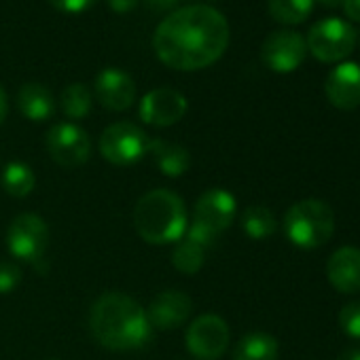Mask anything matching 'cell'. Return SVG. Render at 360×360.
<instances>
[{
    "label": "cell",
    "mask_w": 360,
    "mask_h": 360,
    "mask_svg": "<svg viewBox=\"0 0 360 360\" xmlns=\"http://www.w3.org/2000/svg\"><path fill=\"white\" fill-rule=\"evenodd\" d=\"M229 45V24L208 5H191L169 13L153 37L157 58L176 70L212 66Z\"/></svg>",
    "instance_id": "cell-1"
},
{
    "label": "cell",
    "mask_w": 360,
    "mask_h": 360,
    "mask_svg": "<svg viewBox=\"0 0 360 360\" xmlns=\"http://www.w3.org/2000/svg\"><path fill=\"white\" fill-rule=\"evenodd\" d=\"M89 330L100 345L115 352L140 349L150 341L153 333L146 309L136 299L115 290L104 292L91 305Z\"/></svg>",
    "instance_id": "cell-2"
},
{
    "label": "cell",
    "mask_w": 360,
    "mask_h": 360,
    "mask_svg": "<svg viewBox=\"0 0 360 360\" xmlns=\"http://www.w3.org/2000/svg\"><path fill=\"white\" fill-rule=\"evenodd\" d=\"M134 225L146 244H176L189 227L185 202L167 189L148 191L136 204Z\"/></svg>",
    "instance_id": "cell-3"
},
{
    "label": "cell",
    "mask_w": 360,
    "mask_h": 360,
    "mask_svg": "<svg viewBox=\"0 0 360 360\" xmlns=\"http://www.w3.org/2000/svg\"><path fill=\"white\" fill-rule=\"evenodd\" d=\"M335 231L333 208L322 200H303L288 208L284 217V233L290 244L314 250L324 246Z\"/></svg>",
    "instance_id": "cell-4"
},
{
    "label": "cell",
    "mask_w": 360,
    "mask_h": 360,
    "mask_svg": "<svg viewBox=\"0 0 360 360\" xmlns=\"http://www.w3.org/2000/svg\"><path fill=\"white\" fill-rule=\"evenodd\" d=\"M305 45L311 56L324 64L343 62L356 47V30L343 20L328 18L309 30Z\"/></svg>",
    "instance_id": "cell-5"
},
{
    "label": "cell",
    "mask_w": 360,
    "mask_h": 360,
    "mask_svg": "<svg viewBox=\"0 0 360 360\" xmlns=\"http://www.w3.org/2000/svg\"><path fill=\"white\" fill-rule=\"evenodd\" d=\"M148 136L129 121L112 123L100 136V153L115 165H131L148 150Z\"/></svg>",
    "instance_id": "cell-6"
},
{
    "label": "cell",
    "mask_w": 360,
    "mask_h": 360,
    "mask_svg": "<svg viewBox=\"0 0 360 360\" xmlns=\"http://www.w3.org/2000/svg\"><path fill=\"white\" fill-rule=\"evenodd\" d=\"M49 246V229L47 223L34 214L24 212L13 219L7 229V248L13 257L26 263H39Z\"/></svg>",
    "instance_id": "cell-7"
},
{
    "label": "cell",
    "mask_w": 360,
    "mask_h": 360,
    "mask_svg": "<svg viewBox=\"0 0 360 360\" xmlns=\"http://www.w3.org/2000/svg\"><path fill=\"white\" fill-rule=\"evenodd\" d=\"M229 326L221 316L204 314L189 324L185 343L198 360H219L229 345Z\"/></svg>",
    "instance_id": "cell-8"
},
{
    "label": "cell",
    "mask_w": 360,
    "mask_h": 360,
    "mask_svg": "<svg viewBox=\"0 0 360 360\" xmlns=\"http://www.w3.org/2000/svg\"><path fill=\"white\" fill-rule=\"evenodd\" d=\"M47 150L62 167L83 165L91 155L89 134L75 123H58L47 134Z\"/></svg>",
    "instance_id": "cell-9"
},
{
    "label": "cell",
    "mask_w": 360,
    "mask_h": 360,
    "mask_svg": "<svg viewBox=\"0 0 360 360\" xmlns=\"http://www.w3.org/2000/svg\"><path fill=\"white\" fill-rule=\"evenodd\" d=\"M307 56L305 39L295 30H276L271 32L261 49L265 66L274 72H292L297 70Z\"/></svg>",
    "instance_id": "cell-10"
},
{
    "label": "cell",
    "mask_w": 360,
    "mask_h": 360,
    "mask_svg": "<svg viewBox=\"0 0 360 360\" xmlns=\"http://www.w3.org/2000/svg\"><path fill=\"white\" fill-rule=\"evenodd\" d=\"M236 212H238V204L229 191L210 189L200 195L193 210V223L219 238L221 231L231 227V223L236 221Z\"/></svg>",
    "instance_id": "cell-11"
},
{
    "label": "cell",
    "mask_w": 360,
    "mask_h": 360,
    "mask_svg": "<svg viewBox=\"0 0 360 360\" xmlns=\"http://www.w3.org/2000/svg\"><path fill=\"white\" fill-rule=\"evenodd\" d=\"M187 106V98L180 91L172 87H159L140 100V119L155 127H167L185 117Z\"/></svg>",
    "instance_id": "cell-12"
},
{
    "label": "cell",
    "mask_w": 360,
    "mask_h": 360,
    "mask_svg": "<svg viewBox=\"0 0 360 360\" xmlns=\"http://www.w3.org/2000/svg\"><path fill=\"white\" fill-rule=\"evenodd\" d=\"M214 242H217V236L191 223V227H187L185 236L176 242V248L172 252L174 269L185 276H195L204 267L206 255L214 246Z\"/></svg>",
    "instance_id": "cell-13"
},
{
    "label": "cell",
    "mask_w": 360,
    "mask_h": 360,
    "mask_svg": "<svg viewBox=\"0 0 360 360\" xmlns=\"http://www.w3.org/2000/svg\"><path fill=\"white\" fill-rule=\"evenodd\" d=\"M191 311H193V301L187 292L163 290L150 301L146 309V318H148L150 328L172 330V328L183 326L189 320Z\"/></svg>",
    "instance_id": "cell-14"
},
{
    "label": "cell",
    "mask_w": 360,
    "mask_h": 360,
    "mask_svg": "<svg viewBox=\"0 0 360 360\" xmlns=\"http://www.w3.org/2000/svg\"><path fill=\"white\" fill-rule=\"evenodd\" d=\"M328 102L339 110H354L360 106V66L343 62L330 70L324 85Z\"/></svg>",
    "instance_id": "cell-15"
},
{
    "label": "cell",
    "mask_w": 360,
    "mask_h": 360,
    "mask_svg": "<svg viewBox=\"0 0 360 360\" xmlns=\"http://www.w3.org/2000/svg\"><path fill=\"white\" fill-rule=\"evenodd\" d=\"M96 96L108 110H127L136 100V83L127 72L106 68L96 79Z\"/></svg>",
    "instance_id": "cell-16"
},
{
    "label": "cell",
    "mask_w": 360,
    "mask_h": 360,
    "mask_svg": "<svg viewBox=\"0 0 360 360\" xmlns=\"http://www.w3.org/2000/svg\"><path fill=\"white\" fill-rule=\"evenodd\" d=\"M328 282L343 295L360 292V248L343 246L326 263Z\"/></svg>",
    "instance_id": "cell-17"
},
{
    "label": "cell",
    "mask_w": 360,
    "mask_h": 360,
    "mask_svg": "<svg viewBox=\"0 0 360 360\" xmlns=\"http://www.w3.org/2000/svg\"><path fill=\"white\" fill-rule=\"evenodd\" d=\"M146 155H150L153 163L161 169V174H165L169 178L183 176L191 165V155H189V150L185 146H180L176 142L161 140V138L148 140Z\"/></svg>",
    "instance_id": "cell-18"
},
{
    "label": "cell",
    "mask_w": 360,
    "mask_h": 360,
    "mask_svg": "<svg viewBox=\"0 0 360 360\" xmlns=\"http://www.w3.org/2000/svg\"><path fill=\"white\" fill-rule=\"evenodd\" d=\"M18 106L30 121H47L56 110L51 91L41 83H26L18 94Z\"/></svg>",
    "instance_id": "cell-19"
},
{
    "label": "cell",
    "mask_w": 360,
    "mask_h": 360,
    "mask_svg": "<svg viewBox=\"0 0 360 360\" xmlns=\"http://www.w3.org/2000/svg\"><path fill=\"white\" fill-rule=\"evenodd\" d=\"M233 360H278V341L267 333H248L238 341Z\"/></svg>",
    "instance_id": "cell-20"
},
{
    "label": "cell",
    "mask_w": 360,
    "mask_h": 360,
    "mask_svg": "<svg viewBox=\"0 0 360 360\" xmlns=\"http://www.w3.org/2000/svg\"><path fill=\"white\" fill-rule=\"evenodd\" d=\"M37 178L28 163L24 161H11L3 169V189L11 198H28L34 191Z\"/></svg>",
    "instance_id": "cell-21"
},
{
    "label": "cell",
    "mask_w": 360,
    "mask_h": 360,
    "mask_svg": "<svg viewBox=\"0 0 360 360\" xmlns=\"http://www.w3.org/2000/svg\"><path fill=\"white\" fill-rule=\"evenodd\" d=\"M242 229L250 240H267L276 233L278 221L267 206H248L242 212Z\"/></svg>",
    "instance_id": "cell-22"
},
{
    "label": "cell",
    "mask_w": 360,
    "mask_h": 360,
    "mask_svg": "<svg viewBox=\"0 0 360 360\" xmlns=\"http://www.w3.org/2000/svg\"><path fill=\"white\" fill-rule=\"evenodd\" d=\"M314 0H269V15L286 26H297L311 15Z\"/></svg>",
    "instance_id": "cell-23"
},
{
    "label": "cell",
    "mask_w": 360,
    "mask_h": 360,
    "mask_svg": "<svg viewBox=\"0 0 360 360\" xmlns=\"http://www.w3.org/2000/svg\"><path fill=\"white\" fill-rule=\"evenodd\" d=\"M62 110L70 119H83L91 112V94L83 83H72L62 91Z\"/></svg>",
    "instance_id": "cell-24"
},
{
    "label": "cell",
    "mask_w": 360,
    "mask_h": 360,
    "mask_svg": "<svg viewBox=\"0 0 360 360\" xmlns=\"http://www.w3.org/2000/svg\"><path fill=\"white\" fill-rule=\"evenodd\" d=\"M339 326L347 337L360 341V301H352V303L341 307Z\"/></svg>",
    "instance_id": "cell-25"
},
{
    "label": "cell",
    "mask_w": 360,
    "mask_h": 360,
    "mask_svg": "<svg viewBox=\"0 0 360 360\" xmlns=\"http://www.w3.org/2000/svg\"><path fill=\"white\" fill-rule=\"evenodd\" d=\"M22 282V271L15 263L0 261V295L13 292Z\"/></svg>",
    "instance_id": "cell-26"
},
{
    "label": "cell",
    "mask_w": 360,
    "mask_h": 360,
    "mask_svg": "<svg viewBox=\"0 0 360 360\" xmlns=\"http://www.w3.org/2000/svg\"><path fill=\"white\" fill-rule=\"evenodd\" d=\"M49 3L64 13H83L87 11L96 0H49Z\"/></svg>",
    "instance_id": "cell-27"
},
{
    "label": "cell",
    "mask_w": 360,
    "mask_h": 360,
    "mask_svg": "<svg viewBox=\"0 0 360 360\" xmlns=\"http://www.w3.org/2000/svg\"><path fill=\"white\" fill-rule=\"evenodd\" d=\"M341 7L352 22H360V0H341Z\"/></svg>",
    "instance_id": "cell-28"
},
{
    "label": "cell",
    "mask_w": 360,
    "mask_h": 360,
    "mask_svg": "<svg viewBox=\"0 0 360 360\" xmlns=\"http://www.w3.org/2000/svg\"><path fill=\"white\" fill-rule=\"evenodd\" d=\"M146 7L153 9L155 13H161V11H169L178 0H144Z\"/></svg>",
    "instance_id": "cell-29"
},
{
    "label": "cell",
    "mask_w": 360,
    "mask_h": 360,
    "mask_svg": "<svg viewBox=\"0 0 360 360\" xmlns=\"http://www.w3.org/2000/svg\"><path fill=\"white\" fill-rule=\"evenodd\" d=\"M108 5H110L117 13H129V11L138 5V0H108Z\"/></svg>",
    "instance_id": "cell-30"
},
{
    "label": "cell",
    "mask_w": 360,
    "mask_h": 360,
    "mask_svg": "<svg viewBox=\"0 0 360 360\" xmlns=\"http://www.w3.org/2000/svg\"><path fill=\"white\" fill-rule=\"evenodd\" d=\"M7 94H5V89L0 87V123L5 121V117H7Z\"/></svg>",
    "instance_id": "cell-31"
},
{
    "label": "cell",
    "mask_w": 360,
    "mask_h": 360,
    "mask_svg": "<svg viewBox=\"0 0 360 360\" xmlns=\"http://www.w3.org/2000/svg\"><path fill=\"white\" fill-rule=\"evenodd\" d=\"M337 360H360V349H345V352H341L339 354V358Z\"/></svg>",
    "instance_id": "cell-32"
},
{
    "label": "cell",
    "mask_w": 360,
    "mask_h": 360,
    "mask_svg": "<svg viewBox=\"0 0 360 360\" xmlns=\"http://www.w3.org/2000/svg\"><path fill=\"white\" fill-rule=\"evenodd\" d=\"M318 3H320L322 7H328V9H330V7H339V5H341V0H318Z\"/></svg>",
    "instance_id": "cell-33"
}]
</instances>
